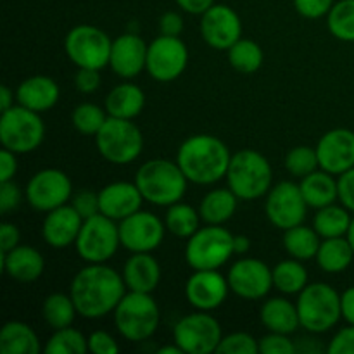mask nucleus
Masks as SVG:
<instances>
[{"instance_id":"25","label":"nucleus","mask_w":354,"mask_h":354,"mask_svg":"<svg viewBox=\"0 0 354 354\" xmlns=\"http://www.w3.org/2000/svg\"><path fill=\"white\" fill-rule=\"evenodd\" d=\"M123 279L128 290L151 294L161 280V266L151 252H131L123 266Z\"/></svg>"},{"instance_id":"9","label":"nucleus","mask_w":354,"mask_h":354,"mask_svg":"<svg viewBox=\"0 0 354 354\" xmlns=\"http://www.w3.org/2000/svg\"><path fill=\"white\" fill-rule=\"evenodd\" d=\"M45 137V124L38 113L23 106H12L0 116V142L3 149L28 154L37 151Z\"/></svg>"},{"instance_id":"15","label":"nucleus","mask_w":354,"mask_h":354,"mask_svg":"<svg viewBox=\"0 0 354 354\" xmlns=\"http://www.w3.org/2000/svg\"><path fill=\"white\" fill-rule=\"evenodd\" d=\"M73 185L64 171L47 168L37 171L26 185V199L33 209L48 213V211L68 204L71 197Z\"/></svg>"},{"instance_id":"12","label":"nucleus","mask_w":354,"mask_h":354,"mask_svg":"<svg viewBox=\"0 0 354 354\" xmlns=\"http://www.w3.org/2000/svg\"><path fill=\"white\" fill-rule=\"evenodd\" d=\"M221 339V325L206 311L183 317L173 328V342L187 354L216 353Z\"/></svg>"},{"instance_id":"22","label":"nucleus","mask_w":354,"mask_h":354,"mask_svg":"<svg viewBox=\"0 0 354 354\" xmlns=\"http://www.w3.org/2000/svg\"><path fill=\"white\" fill-rule=\"evenodd\" d=\"M142 203L144 196L135 182H113L99 192L100 213L114 221H121L140 211Z\"/></svg>"},{"instance_id":"30","label":"nucleus","mask_w":354,"mask_h":354,"mask_svg":"<svg viewBox=\"0 0 354 354\" xmlns=\"http://www.w3.org/2000/svg\"><path fill=\"white\" fill-rule=\"evenodd\" d=\"M40 341L33 328L24 322H7L0 330V353L2 354H38Z\"/></svg>"},{"instance_id":"11","label":"nucleus","mask_w":354,"mask_h":354,"mask_svg":"<svg viewBox=\"0 0 354 354\" xmlns=\"http://www.w3.org/2000/svg\"><path fill=\"white\" fill-rule=\"evenodd\" d=\"M113 41L100 28L92 24L75 26L64 40V50L78 68L104 69L109 64Z\"/></svg>"},{"instance_id":"35","label":"nucleus","mask_w":354,"mask_h":354,"mask_svg":"<svg viewBox=\"0 0 354 354\" xmlns=\"http://www.w3.org/2000/svg\"><path fill=\"white\" fill-rule=\"evenodd\" d=\"M41 315L47 325L54 330L59 328L71 327L75 322L78 310L75 306V301L71 296L62 292H54L45 297L44 306H41Z\"/></svg>"},{"instance_id":"28","label":"nucleus","mask_w":354,"mask_h":354,"mask_svg":"<svg viewBox=\"0 0 354 354\" xmlns=\"http://www.w3.org/2000/svg\"><path fill=\"white\" fill-rule=\"evenodd\" d=\"M259 318L270 332L277 334L290 335L301 327L297 306L286 297H272L266 301L259 311Z\"/></svg>"},{"instance_id":"1","label":"nucleus","mask_w":354,"mask_h":354,"mask_svg":"<svg viewBox=\"0 0 354 354\" xmlns=\"http://www.w3.org/2000/svg\"><path fill=\"white\" fill-rule=\"evenodd\" d=\"M127 289L121 273L104 263H88L80 270L71 282L69 296L75 301L78 315L88 320L114 313Z\"/></svg>"},{"instance_id":"7","label":"nucleus","mask_w":354,"mask_h":354,"mask_svg":"<svg viewBox=\"0 0 354 354\" xmlns=\"http://www.w3.org/2000/svg\"><path fill=\"white\" fill-rule=\"evenodd\" d=\"M234 254V235L221 225H206L187 239L185 259L192 270H218Z\"/></svg>"},{"instance_id":"51","label":"nucleus","mask_w":354,"mask_h":354,"mask_svg":"<svg viewBox=\"0 0 354 354\" xmlns=\"http://www.w3.org/2000/svg\"><path fill=\"white\" fill-rule=\"evenodd\" d=\"M339 201L342 206L348 207L351 213H354V168L348 169L346 173L339 175Z\"/></svg>"},{"instance_id":"18","label":"nucleus","mask_w":354,"mask_h":354,"mask_svg":"<svg viewBox=\"0 0 354 354\" xmlns=\"http://www.w3.org/2000/svg\"><path fill=\"white\" fill-rule=\"evenodd\" d=\"M201 37L216 50H228L242 37L239 14L225 3H214L201 16Z\"/></svg>"},{"instance_id":"53","label":"nucleus","mask_w":354,"mask_h":354,"mask_svg":"<svg viewBox=\"0 0 354 354\" xmlns=\"http://www.w3.org/2000/svg\"><path fill=\"white\" fill-rule=\"evenodd\" d=\"M21 234L19 228L14 223H2L0 225V251L9 252L16 245H19Z\"/></svg>"},{"instance_id":"41","label":"nucleus","mask_w":354,"mask_h":354,"mask_svg":"<svg viewBox=\"0 0 354 354\" xmlns=\"http://www.w3.org/2000/svg\"><path fill=\"white\" fill-rule=\"evenodd\" d=\"M109 114L106 109L99 107L97 104L83 102L78 104L73 111V127L78 133L86 135V137H95L107 121Z\"/></svg>"},{"instance_id":"5","label":"nucleus","mask_w":354,"mask_h":354,"mask_svg":"<svg viewBox=\"0 0 354 354\" xmlns=\"http://www.w3.org/2000/svg\"><path fill=\"white\" fill-rule=\"evenodd\" d=\"M297 313L301 327L311 334H325L342 318L341 296L328 283H311L299 292Z\"/></svg>"},{"instance_id":"60","label":"nucleus","mask_w":354,"mask_h":354,"mask_svg":"<svg viewBox=\"0 0 354 354\" xmlns=\"http://www.w3.org/2000/svg\"><path fill=\"white\" fill-rule=\"evenodd\" d=\"M346 237H348L349 244H351V248L354 251V218L351 220V225H349V230H348V234H346Z\"/></svg>"},{"instance_id":"34","label":"nucleus","mask_w":354,"mask_h":354,"mask_svg":"<svg viewBox=\"0 0 354 354\" xmlns=\"http://www.w3.org/2000/svg\"><path fill=\"white\" fill-rule=\"evenodd\" d=\"M320 235L315 228L304 227L303 223L297 227L289 228L283 234V248L292 258L299 261L317 258V252L320 249Z\"/></svg>"},{"instance_id":"39","label":"nucleus","mask_w":354,"mask_h":354,"mask_svg":"<svg viewBox=\"0 0 354 354\" xmlns=\"http://www.w3.org/2000/svg\"><path fill=\"white\" fill-rule=\"evenodd\" d=\"M88 351V337L73 327L54 330L45 344L47 354H85Z\"/></svg>"},{"instance_id":"58","label":"nucleus","mask_w":354,"mask_h":354,"mask_svg":"<svg viewBox=\"0 0 354 354\" xmlns=\"http://www.w3.org/2000/svg\"><path fill=\"white\" fill-rule=\"evenodd\" d=\"M251 249V241L245 235H234V252L235 254H245Z\"/></svg>"},{"instance_id":"29","label":"nucleus","mask_w":354,"mask_h":354,"mask_svg":"<svg viewBox=\"0 0 354 354\" xmlns=\"http://www.w3.org/2000/svg\"><path fill=\"white\" fill-rule=\"evenodd\" d=\"M301 192H303L304 201L313 209L334 204L339 199V185L334 175L325 169L313 171L304 176L299 183Z\"/></svg>"},{"instance_id":"21","label":"nucleus","mask_w":354,"mask_h":354,"mask_svg":"<svg viewBox=\"0 0 354 354\" xmlns=\"http://www.w3.org/2000/svg\"><path fill=\"white\" fill-rule=\"evenodd\" d=\"M147 48L149 45L138 35H120L113 40L109 66L121 78H135L147 66Z\"/></svg>"},{"instance_id":"57","label":"nucleus","mask_w":354,"mask_h":354,"mask_svg":"<svg viewBox=\"0 0 354 354\" xmlns=\"http://www.w3.org/2000/svg\"><path fill=\"white\" fill-rule=\"evenodd\" d=\"M14 106V93L7 85L0 86V111H7Z\"/></svg>"},{"instance_id":"4","label":"nucleus","mask_w":354,"mask_h":354,"mask_svg":"<svg viewBox=\"0 0 354 354\" xmlns=\"http://www.w3.org/2000/svg\"><path fill=\"white\" fill-rule=\"evenodd\" d=\"M225 178H227L228 189L239 199H259L272 189V165L258 151L244 149L232 156Z\"/></svg>"},{"instance_id":"27","label":"nucleus","mask_w":354,"mask_h":354,"mask_svg":"<svg viewBox=\"0 0 354 354\" xmlns=\"http://www.w3.org/2000/svg\"><path fill=\"white\" fill-rule=\"evenodd\" d=\"M104 106L109 116L133 120L144 111L145 93L135 83H121L107 93Z\"/></svg>"},{"instance_id":"36","label":"nucleus","mask_w":354,"mask_h":354,"mask_svg":"<svg viewBox=\"0 0 354 354\" xmlns=\"http://www.w3.org/2000/svg\"><path fill=\"white\" fill-rule=\"evenodd\" d=\"M308 286V272L299 259H286L273 268V287L282 294H299Z\"/></svg>"},{"instance_id":"56","label":"nucleus","mask_w":354,"mask_h":354,"mask_svg":"<svg viewBox=\"0 0 354 354\" xmlns=\"http://www.w3.org/2000/svg\"><path fill=\"white\" fill-rule=\"evenodd\" d=\"M341 310L342 318L349 325H354V287H349L341 294Z\"/></svg>"},{"instance_id":"6","label":"nucleus","mask_w":354,"mask_h":354,"mask_svg":"<svg viewBox=\"0 0 354 354\" xmlns=\"http://www.w3.org/2000/svg\"><path fill=\"white\" fill-rule=\"evenodd\" d=\"M159 306L151 294L130 290L114 310V325L127 341H147L159 327Z\"/></svg>"},{"instance_id":"49","label":"nucleus","mask_w":354,"mask_h":354,"mask_svg":"<svg viewBox=\"0 0 354 354\" xmlns=\"http://www.w3.org/2000/svg\"><path fill=\"white\" fill-rule=\"evenodd\" d=\"M327 351L330 354H354V325L339 330L328 344Z\"/></svg>"},{"instance_id":"54","label":"nucleus","mask_w":354,"mask_h":354,"mask_svg":"<svg viewBox=\"0 0 354 354\" xmlns=\"http://www.w3.org/2000/svg\"><path fill=\"white\" fill-rule=\"evenodd\" d=\"M16 171H17L16 152L9 151V149H2V152H0V182H9V180H14Z\"/></svg>"},{"instance_id":"32","label":"nucleus","mask_w":354,"mask_h":354,"mask_svg":"<svg viewBox=\"0 0 354 354\" xmlns=\"http://www.w3.org/2000/svg\"><path fill=\"white\" fill-rule=\"evenodd\" d=\"M354 251L348 237L325 239L317 252V263L325 273H341L351 266Z\"/></svg>"},{"instance_id":"48","label":"nucleus","mask_w":354,"mask_h":354,"mask_svg":"<svg viewBox=\"0 0 354 354\" xmlns=\"http://www.w3.org/2000/svg\"><path fill=\"white\" fill-rule=\"evenodd\" d=\"M21 199H23V194H21V189L12 180H9V182H0V211L3 214L16 209L21 204Z\"/></svg>"},{"instance_id":"47","label":"nucleus","mask_w":354,"mask_h":354,"mask_svg":"<svg viewBox=\"0 0 354 354\" xmlns=\"http://www.w3.org/2000/svg\"><path fill=\"white\" fill-rule=\"evenodd\" d=\"M88 351L93 354H118L120 346L111 334L104 330H95L88 337Z\"/></svg>"},{"instance_id":"14","label":"nucleus","mask_w":354,"mask_h":354,"mask_svg":"<svg viewBox=\"0 0 354 354\" xmlns=\"http://www.w3.org/2000/svg\"><path fill=\"white\" fill-rule=\"evenodd\" d=\"M301 187L294 182H280L266 196L265 211L270 223L280 230H289L304 221L308 211Z\"/></svg>"},{"instance_id":"45","label":"nucleus","mask_w":354,"mask_h":354,"mask_svg":"<svg viewBox=\"0 0 354 354\" xmlns=\"http://www.w3.org/2000/svg\"><path fill=\"white\" fill-rule=\"evenodd\" d=\"M71 206L78 211V214L83 220H86L90 216H95V214L100 213L99 194L92 192V190H82V192H78L73 197Z\"/></svg>"},{"instance_id":"2","label":"nucleus","mask_w":354,"mask_h":354,"mask_svg":"<svg viewBox=\"0 0 354 354\" xmlns=\"http://www.w3.org/2000/svg\"><path fill=\"white\" fill-rule=\"evenodd\" d=\"M232 154L218 137L199 133L189 137L178 149L176 162L187 180L197 185H211L227 176Z\"/></svg>"},{"instance_id":"31","label":"nucleus","mask_w":354,"mask_h":354,"mask_svg":"<svg viewBox=\"0 0 354 354\" xmlns=\"http://www.w3.org/2000/svg\"><path fill=\"white\" fill-rule=\"evenodd\" d=\"M239 197L230 189H214L203 197L199 204L201 220L206 225H223L237 209Z\"/></svg>"},{"instance_id":"38","label":"nucleus","mask_w":354,"mask_h":354,"mask_svg":"<svg viewBox=\"0 0 354 354\" xmlns=\"http://www.w3.org/2000/svg\"><path fill=\"white\" fill-rule=\"evenodd\" d=\"M228 62L234 69L244 75H251L256 73L263 66V50L256 41L241 40L235 41L230 48H228Z\"/></svg>"},{"instance_id":"3","label":"nucleus","mask_w":354,"mask_h":354,"mask_svg":"<svg viewBox=\"0 0 354 354\" xmlns=\"http://www.w3.org/2000/svg\"><path fill=\"white\" fill-rule=\"evenodd\" d=\"M135 183L144 201L154 206H171L183 199L189 180L176 161L152 159L138 168Z\"/></svg>"},{"instance_id":"37","label":"nucleus","mask_w":354,"mask_h":354,"mask_svg":"<svg viewBox=\"0 0 354 354\" xmlns=\"http://www.w3.org/2000/svg\"><path fill=\"white\" fill-rule=\"evenodd\" d=\"M201 214L192 206L185 203H175L168 206L165 225L166 230L180 239H189L199 230Z\"/></svg>"},{"instance_id":"24","label":"nucleus","mask_w":354,"mask_h":354,"mask_svg":"<svg viewBox=\"0 0 354 354\" xmlns=\"http://www.w3.org/2000/svg\"><path fill=\"white\" fill-rule=\"evenodd\" d=\"M59 95V85L50 76L45 75H35L23 80L16 90L17 104L38 114L50 111L57 104Z\"/></svg>"},{"instance_id":"16","label":"nucleus","mask_w":354,"mask_h":354,"mask_svg":"<svg viewBox=\"0 0 354 354\" xmlns=\"http://www.w3.org/2000/svg\"><path fill=\"white\" fill-rule=\"evenodd\" d=\"M166 225L149 211H137L120 221L121 245L130 252H152L162 244Z\"/></svg>"},{"instance_id":"43","label":"nucleus","mask_w":354,"mask_h":354,"mask_svg":"<svg viewBox=\"0 0 354 354\" xmlns=\"http://www.w3.org/2000/svg\"><path fill=\"white\" fill-rule=\"evenodd\" d=\"M218 354H258L259 344L251 334L245 332H235V334L225 335L216 349Z\"/></svg>"},{"instance_id":"33","label":"nucleus","mask_w":354,"mask_h":354,"mask_svg":"<svg viewBox=\"0 0 354 354\" xmlns=\"http://www.w3.org/2000/svg\"><path fill=\"white\" fill-rule=\"evenodd\" d=\"M351 220L353 218L349 216L348 207L337 206L334 203L317 209V214L313 218V228L322 239L346 237Z\"/></svg>"},{"instance_id":"23","label":"nucleus","mask_w":354,"mask_h":354,"mask_svg":"<svg viewBox=\"0 0 354 354\" xmlns=\"http://www.w3.org/2000/svg\"><path fill=\"white\" fill-rule=\"evenodd\" d=\"M83 218L71 204L48 211L41 225V235L45 242L54 249H66L75 244L82 230Z\"/></svg>"},{"instance_id":"26","label":"nucleus","mask_w":354,"mask_h":354,"mask_svg":"<svg viewBox=\"0 0 354 354\" xmlns=\"http://www.w3.org/2000/svg\"><path fill=\"white\" fill-rule=\"evenodd\" d=\"M2 268L16 282L30 283L40 279L45 261L38 249L31 245H16L9 252H2Z\"/></svg>"},{"instance_id":"42","label":"nucleus","mask_w":354,"mask_h":354,"mask_svg":"<svg viewBox=\"0 0 354 354\" xmlns=\"http://www.w3.org/2000/svg\"><path fill=\"white\" fill-rule=\"evenodd\" d=\"M283 165H286V169L290 175L297 176V178H304L310 173L317 171L318 166H320L317 149L308 147V145H297L292 151L287 152Z\"/></svg>"},{"instance_id":"55","label":"nucleus","mask_w":354,"mask_h":354,"mask_svg":"<svg viewBox=\"0 0 354 354\" xmlns=\"http://www.w3.org/2000/svg\"><path fill=\"white\" fill-rule=\"evenodd\" d=\"M176 6L189 14L203 16L211 6H214V0H175Z\"/></svg>"},{"instance_id":"20","label":"nucleus","mask_w":354,"mask_h":354,"mask_svg":"<svg viewBox=\"0 0 354 354\" xmlns=\"http://www.w3.org/2000/svg\"><path fill=\"white\" fill-rule=\"evenodd\" d=\"M317 154L320 168L332 175H342L354 168V131L334 128L318 140Z\"/></svg>"},{"instance_id":"10","label":"nucleus","mask_w":354,"mask_h":354,"mask_svg":"<svg viewBox=\"0 0 354 354\" xmlns=\"http://www.w3.org/2000/svg\"><path fill=\"white\" fill-rule=\"evenodd\" d=\"M120 245V225L102 213L83 220L82 230L75 242L76 252L86 263L109 261Z\"/></svg>"},{"instance_id":"13","label":"nucleus","mask_w":354,"mask_h":354,"mask_svg":"<svg viewBox=\"0 0 354 354\" xmlns=\"http://www.w3.org/2000/svg\"><path fill=\"white\" fill-rule=\"evenodd\" d=\"M189 64V48L180 40V37H166L161 35L147 48V69L149 75L156 82H175L183 75Z\"/></svg>"},{"instance_id":"8","label":"nucleus","mask_w":354,"mask_h":354,"mask_svg":"<svg viewBox=\"0 0 354 354\" xmlns=\"http://www.w3.org/2000/svg\"><path fill=\"white\" fill-rule=\"evenodd\" d=\"M97 151L113 165H130L144 149V137L131 120L109 116L95 135Z\"/></svg>"},{"instance_id":"46","label":"nucleus","mask_w":354,"mask_h":354,"mask_svg":"<svg viewBox=\"0 0 354 354\" xmlns=\"http://www.w3.org/2000/svg\"><path fill=\"white\" fill-rule=\"evenodd\" d=\"M297 12L308 19H318L330 12L334 0H294Z\"/></svg>"},{"instance_id":"59","label":"nucleus","mask_w":354,"mask_h":354,"mask_svg":"<svg viewBox=\"0 0 354 354\" xmlns=\"http://www.w3.org/2000/svg\"><path fill=\"white\" fill-rule=\"evenodd\" d=\"M183 351L180 349L178 344H173V346H165L158 351V354H182Z\"/></svg>"},{"instance_id":"19","label":"nucleus","mask_w":354,"mask_h":354,"mask_svg":"<svg viewBox=\"0 0 354 354\" xmlns=\"http://www.w3.org/2000/svg\"><path fill=\"white\" fill-rule=\"evenodd\" d=\"M228 280L218 270H196L185 283V297L197 311L220 308L228 296Z\"/></svg>"},{"instance_id":"52","label":"nucleus","mask_w":354,"mask_h":354,"mask_svg":"<svg viewBox=\"0 0 354 354\" xmlns=\"http://www.w3.org/2000/svg\"><path fill=\"white\" fill-rule=\"evenodd\" d=\"M159 31L166 37H180L183 31V17L175 10H168L159 17Z\"/></svg>"},{"instance_id":"40","label":"nucleus","mask_w":354,"mask_h":354,"mask_svg":"<svg viewBox=\"0 0 354 354\" xmlns=\"http://www.w3.org/2000/svg\"><path fill=\"white\" fill-rule=\"evenodd\" d=\"M328 31L341 41H354V0L334 3L327 14Z\"/></svg>"},{"instance_id":"44","label":"nucleus","mask_w":354,"mask_h":354,"mask_svg":"<svg viewBox=\"0 0 354 354\" xmlns=\"http://www.w3.org/2000/svg\"><path fill=\"white\" fill-rule=\"evenodd\" d=\"M259 353L263 354H294L297 351L296 344L286 334H277L270 332L268 335L261 337L258 341Z\"/></svg>"},{"instance_id":"50","label":"nucleus","mask_w":354,"mask_h":354,"mask_svg":"<svg viewBox=\"0 0 354 354\" xmlns=\"http://www.w3.org/2000/svg\"><path fill=\"white\" fill-rule=\"evenodd\" d=\"M75 85L78 88V92L93 93L100 86L99 69L78 68V73L75 76Z\"/></svg>"},{"instance_id":"17","label":"nucleus","mask_w":354,"mask_h":354,"mask_svg":"<svg viewBox=\"0 0 354 354\" xmlns=\"http://www.w3.org/2000/svg\"><path fill=\"white\" fill-rule=\"evenodd\" d=\"M228 286L242 299H263L273 287V270L256 258H242L228 270Z\"/></svg>"}]
</instances>
